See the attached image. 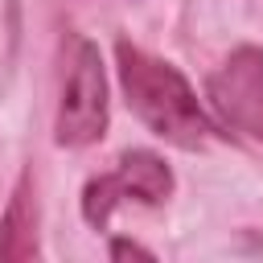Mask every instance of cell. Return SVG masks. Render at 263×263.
Instances as JSON below:
<instances>
[{"label": "cell", "mask_w": 263, "mask_h": 263, "mask_svg": "<svg viewBox=\"0 0 263 263\" xmlns=\"http://www.w3.org/2000/svg\"><path fill=\"white\" fill-rule=\"evenodd\" d=\"M37 259V201H33V173H21L12 197L0 218V263Z\"/></svg>", "instance_id": "obj_5"}, {"label": "cell", "mask_w": 263, "mask_h": 263, "mask_svg": "<svg viewBox=\"0 0 263 263\" xmlns=\"http://www.w3.org/2000/svg\"><path fill=\"white\" fill-rule=\"evenodd\" d=\"M205 99L222 127L263 144V49L238 45L205 78Z\"/></svg>", "instance_id": "obj_4"}, {"label": "cell", "mask_w": 263, "mask_h": 263, "mask_svg": "<svg viewBox=\"0 0 263 263\" xmlns=\"http://www.w3.org/2000/svg\"><path fill=\"white\" fill-rule=\"evenodd\" d=\"M111 259H156L148 247H140V242H132V238H111Z\"/></svg>", "instance_id": "obj_6"}, {"label": "cell", "mask_w": 263, "mask_h": 263, "mask_svg": "<svg viewBox=\"0 0 263 263\" xmlns=\"http://www.w3.org/2000/svg\"><path fill=\"white\" fill-rule=\"evenodd\" d=\"M115 70H119L127 107L152 136L177 148H205L214 136H222L177 66L144 53L132 41H115Z\"/></svg>", "instance_id": "obj_1"}, {"label": "cell", "mask_w": 263, "mask_h": 263, "mask_svg": "<svg viewBox=\"0 0 263 263\" xmlns=\"http://www.w3.org/2000/svg\"><path fill=\"white\" fill-rule=\"evenodd\" d=\"M107 136V70L95 41H78L70 58V74L62 82L53 140L62 148H86Z\"/></svg>", "instance_id": "obj_2"}, {"label": "cell", "mask_w": 263, "mask_h": 263, "mask_svg": "<svg viewBox=\"0 0 263 263\" xmlns=\"http://www.w3.org/2000/svg\"><path fill=\"white\" fill-rule=\"evenodd\" d=\"M173 168L156 156V152H144V148H132L119 156V164L111 173H99L82 185V218L95 226V230H107L111 214L119 201L136 197L144 205H160L168 201L173 193Z\"/></svg>", "instance_id": "obj_3"}]
</instances>
